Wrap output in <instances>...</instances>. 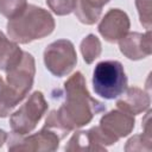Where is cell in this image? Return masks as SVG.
<instances>
[{
  "label": "cell",
  "mask_w": 152,
  "mask_h": 152,
  "mask_svg": "<svg viewBox=\"0 0 152 152\" xmlns=\"http://www.w3.org/2000/svg\"><path fill=\"white\" fill-rule=\"evenodd\" d=\"M124 96L116 101V107L131 115H138L140 113H144L145 110H148L151 104L150 95L138 88V87H129L126 88L124 91Z\"/></svg>",
  "instance_id": "cell-12"
},
{
  "label": "cell",
  "mask_w": 152,
  "mask_h": 152,
  "mask_svg": "<svg viewBox=\"0 0 152 152\" xmlns=\"http://www.w3.org/2000/svg\"><path fill=\"white\" fill-rule=\"evenodd\" d=\"M44 63L46 69L57 77L69 75L77 63L74 44L68 39L52 42L44 50Z\"/></svg>",
  "instance_id": "cell-5"
},
{
  "label": "cell",
  "mask_w": 152,
  "mask_h": 152,
  "mask_svg": "<svg viewBox=\"0 0 152 152\" xmlns=\"http://www.w3.org/2000/svg\"><path fill=\"white\" fill-rule=\"evenodd\" d=\"M61 138L58 134L43 126V128L31 135H20L12 133L7 137L8 151H33V152H52L59 146Z\"/></svg>",
  "instance_id": "cell-6"
},
{
  "label": "cell",
  "mask_w": 152,
  "mask_h": 152,
  "mask_svg": "<svg viewBox=\"0 0 152 152\" xmlns=\"http://www.w3.org/2000/svg\"><path fill=\"white\" fill-rule=\"evenodd\" d=\"M27 6V0H0V14L12 19L20 14Z\"/></svg>",
  "instance_id": "cell-18"
},
{
  "label": "cell",
  "mask_w": 152,
  "mask_h": 152,
  "mask_svg": "<svg viewBox=\"0 0 152 152\" xmlns=\"http://www.w3.org/2000/svg\"><path fill=\"white\" fill-rule=\"evenodd\" d=\"M23 55L21 49L17 43L8 39L0 31V70L6 71Z\"/></svg>",
  "instance_id": "cell-14"
},
{
  "label": "cell",
  "mask_w": 152,
  "mask_h": 152,
  "mask_svg": "<svg viewBox=\"0 0 152 152\" xmlns=\"http://www.w3.org/2000/svg\"><path fill=\"white\" fill-rule=\"evenodd\" d=\"M77 0H46L49 8L57 15H68L75 11Z\"/></svg>",
  "instance_id": "cell-19"
},
{
  "label": "cell",
  "mask_w": 152,
  "mask_h": 152,
  "mask_svg": "<svg viewBox=\"0 0 152 152\" xmlns=\"http://www.w3.org/2000/svg\"><path fill=\"white\" fill-rule=\"evenodd\" d=\"M48 102L42 91L32 93L25 103L17 109L10 118L12 132L24 135L31 133L48 110Z\"/></svg>",
  "instance_id": "cell-4"
},
{
  "label": "cell",
  "mask_w": 152,
  "mask_h": 152,
  "mask_svg": "<svg viewBox=\"0 0 152 152\" xmlns=\"http://www.w3.org/2000/svg\"><path fill=\"white\" fill-rule=\"evenodd\" d=\"M110 0H77L75 14L77 19L86 25L95 24L102 13V7Z\"/></svg>",
  "instance_id": "cell-13"
},
{
  "label": "cell",
  "mask_w": 152,
  "mask_h": 152,
  "mask_svg": "<svg viewBox=\"0 0 152 152\" xmlns=\"http://www.w3.org/2000/svg\"><path fill=\"white\" fill-rule=\"evenodd\" d=\"M110 142L100 126L91 127L88 131H77L72 134L68 144L65 145V151H104L106 146Z\"/></svg>",
  "instance_id": "cell-10"
},
{
  "label": "cell",
  "mask_w": 152,
  "mask_h": 152,
  "mask_svg": "<svg viewBox=\"0 0 152 152\" xmlns=\"http://www.w3.org/2000/svg\"><path fill=\"white\" fill-rule=\"evenodd\" d=\"M119 48L121 53L132 61H139L151 55V31L145 33L129 32L119 40Z\"/></svg>",
  "instance_id": "cell-11"
},
{
  "label": "cell",
  "mask_w": 152,
  "mask_h": 152,
  "mask_svg": "<svg viewBox=\"0 0 152 152\" xmlns=\"http://www.w3.org/2000/svg\"><path fill=\"white\" fill-rule=\"evenodd\" d=\"M20 102L14 91L0 76V118H6Z\"/></svg>",
  "instance_id": "cell-15"
},
{
  "label": "cell",
  "mask_w": 152,
  "mask_h": 152,
  "mask_svg": "<svg viewBox=\"0 0 152 152\" xmlns=\"http://www.w3.org/2000/svg\"><path fill=\"white\" fill-rule=\"evenodd\" d=\"M7 137H8V134L6 133V131L0 128V147L7 141Z\"/></svg>",
  "instance_id": "cell-21"
},
{
  "label": "cell",
  "mask_w": 152,
  "mask_h": 152,
  "mask_svg": "<svg viewBox=\"0 0 152 152\" xmlns=\"http://www.w3.org/2000/svg\"><path fill=\"white\" fill-rule=\"evenodd\" d=\"M6 83L14 91L20 101L28 94L33 86L36 63L31 53L23 51L21 57L6 71Z\"/></svg>",
  "instance_id": "cell-7"
},
{
  "label": "cell",
  "mask_w": 152,
  "mask_h": 152,
  "mask_svg": "<svg viewBox=\"0 0 152 152\" xmlns=\"http://www.w3.org/2000/svg\"><path fill=\"white\" fill-rule=\"evenodd\" d=\"M131 26L129 18L126 12L120 8H110L99 24L100 34L108 43H118L128 33Z\"/></svg>",
  "instance_id": "cell-8"
},
{
  "label": "cell",
  "mask_w": 152,
  "mask_h": 152,
  "mask_svg": "<svg viewBox=\"0 0 152 152\" xmlns=\"http://www.w3.org/2000/svg\"><path fill=\"white\" fill-rule=\"evenodd\" d=\"M93 89L96 95L113 100L124 94L127 88V76L119 61H102L93 72Z\"/></svg>",
  "instance_id": "cell-3"
},
{
  "label": "cell",
  "mask_w": 152,
  "mask_h": 152,
  "mask_svg": "<svg viewBox=\"0 0 152 152\" xmlns=\"http://www.w3.org/2000/svg\"><path fill=\"white\" fill-rule=\"evenodd\" d=\"M104 110L106 106L90 96L81 71H76L64 82V102L56 115L68 133L88 125L95 115Z\"/></svg>",
  "instance_id": "cell-1"
},
{
  "label": "cell",
  "mask_w": 152,
  "mask_h": 152,
  "mask_svg": "<svg viewBox=\"0 0 152 152\" xmlns=\"http://www.w3.org/2000/svg\"><path fill=\"white\" fill-rule=\"evenodd\" d=\"M81 52L83 56V59L87 64H91L100 55L102 51L101 42L95 34H88L83 40L81 42Z\"/></svg>",
  "instance_id": "cell-16"
},
{
  "label": "cell",
  "mask_w": 152,
  "mask_h": 152,
  "mask_svg": "<svg viewBox=\"0 0 152 152\" xmlns=\"http://www.w3.org/2000/svg\"><path fill=\"white\" fill-rule=\"evenodd\" d=\"M135 6L139 13L140 24L150 30L151 28V0H135Z\"/></svg>",
  "instance_id": "cell-20"
},
{
  "label": "cell",
  "mask_w": 152,
  "mask_h": 152,
  "mask_svg": "<svg viewBox=\"0 0 152 152\" xmlns=\"http://www.w3.org/2000/svg\"><path fill=\"white\" fill-rule=\"evenodd\" d=\"M134 124L135 120L133 115L118 108L103 114L100 119L99 126L114 142H116L120 138L127 137L132 133Z\"/></svg>",
  "instance_id": "cell-9"
},
{
  "label": "cell",
  "mask_w": 152,
  "mask_h": 152,
  "mask_svg": "<svg viewBox=\"0 0 152 152\" xmlns=\"http://www.w3.org/2000/svg\"><path fill=\"white\" fill-rule=\"evenodd\" d=\"M151 128H145L142 134H137L128 139L125 151H151Z\"/></svg>",
  "instance_id": "cell-17"
},
{
  "label": "cell",
  "mask_w": 152,
  "mask_h": 152,
  "mask_svg": "<svg viewBox=\"0 0 152 152\" xmlns=\"http://www.w3.org/2000/svg\"><path fill=\"white\" fill-rule=\"evenodd\" d=\"M55 26L50 12L36 5H27L20 14L8 19L7 34L17 44H27L51 34Z\"/></svg>",
  "instance_id": "cell-2"
}]
</instances>
